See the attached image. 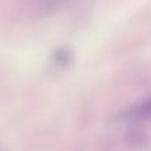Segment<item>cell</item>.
Masks as SVG:
<instances>
[{
  "label": "cell",
  "instance_id": "cell-1",
  "mask_svg": "<svg viewBox=\"0 0 151 151\" xmlns=\"http://www.w3.org/2000/svg\"><path fill=\"white\" fill-rule=\"evenodd\" d=\"M122 119L131 122H146L151 121V96L139 99L122 111Z\"/></svg>",
  "mask_w": 151,
  "mask_h": 151
},
{
  "label": "cell",
  "instance_id": "cell-2",
  "mask_svg": "<svg viewBox=\"0 0 151 151\" xmlns=\"http://www.w3.org/2000/svg\"><path fill=\"white\" fill-rule=\"evenodd\" d=\"M0 151H5V150H3V149H0Z\"/></svg>",
  "mask_w": 151,
  "mask_h": 151
}]
</instances>
